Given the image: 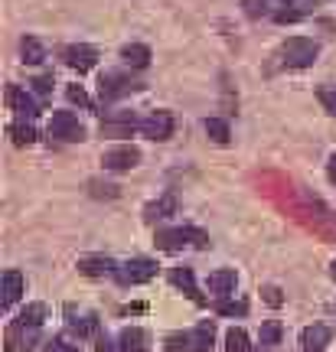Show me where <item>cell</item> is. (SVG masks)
<instances>
[{"label":"cell","instance_id":"cell-1","mask_svg":"<svg viewBox=\"0 0 336 352\" xmlns=\"http://www.w3.org/2000/svg\"><path fill=\"white\" fill-rule=\"evenodd\" d=\"M154 245H157L160 252H180L183 245H196V248H206V245H209V239H206V232H200V228L183 226V228H163V232H157Z\"/></svg>","mask_w":336,"mask_h":352},{"label":"cell","instance_id":"cell-2","mask_svg":"<svg viewBox=\"0 0 336 352\" xmlns=\"http://www.w3.org/2000/svg\"><path fill=\"white\" fill-rule=\"evenodd\" d=\"M320 56V46L313 39H304V36H291L281 46V63L287 69H304V65H313Z\"/></svg>","mask_w":336,"mask_h":352},{"label":"cell","instance_id":"cell-3","mask_svg":"<svg viewBox=\"0 0 336 352\" xmlns=\"http://www.w3.org/2000/svg\"><path fill=\"white\" fill-rule=\"evenodd\" d=\"M154 274H157V261H150V258H131L125 267H118V280H121L125 287L144 284V280H150Z\"/></svg>","mask_w":336,"mask_h":352},{"label":"cell","instance_id":"cell-4","mask_svg":"<svg viewBox=\"0 0 336 352\" xmlns=\"http://www.w3.org/2000/svg\"><path fill=\"white\" fill-rule=\"evenodd\" d=\"M137 160H140V151L131 147V144L112 147V151H105V157H101L105 170H112V173H127V170H134Z\"/></svg>","mask_w":336,"mask_h":352},{"label":"cell","instance_id":"cell-5","mask_svg":"<svg viewBox=\"0 0 336 352\" xmlns=\"http://www.w3.org/2000/svg\"><path fill=\"white\" fill-rule=\"evenodd\" d=\"M50 134L59 140H72L75 144V140H85V127L78 124V118H75L72 111H59V114H52Z\"/></svg>","mask_w":336,"mask_h":352},{"label":"cell","instance_id":"cell-6","mask_svg":"<svg viewBox=\"0 0 336 352\" xmlns=\"http://www.w3.org/2000/svg\"><path fill=\"white\" fill-rule=\"evenodd\" d=\"M140 131H144L150 140L174 138V114H170V111H154L147 121H140Z\"/></svg>","mask_w":336,"mask_h":352},{"label":"cell","instance_id":"cell-7","mask_svg":"<svg viewBox=\"0 0 336 352\" xmlns=\"http://www.w3.org/2000/svg\"><path fill=\"white\" fill-rule=\"evenodd\" d=\"M63 59L69 69H78V72H92L98 65V52L92 46H65L63 50Z\"/></svg>","mask_w":336,"mask_h":352},{"label":"cell","instance_id":"cell-8","mask_svg":"<svg viewBox=\"0 0 336 352\" xmlns=\"http://www.w3.org/2000/svg\"><path fill=\"white\" fill-rule=\"evenodd\" d=\"M330 340H333V329L317 323V327H307L300 333V349L304 352H324L326 346H330Z\"/></svg>","mask_w":336,"mask_h":352},{"label":"cell","instance_id":"cell-9","mask_svg":"<svg viewBox=\"0 0 336 352\" xmlns=\"http://www.w3.org/2000/svg\"><path fill=\"white\" fill-rule=\"evenodd\" d=\"M36 340H39V329H33V327H20V323H13L10 329H7V349L10 352H20V349H33L36 346Z\"/></svg>","mask_w":336,"mask_h":352},{"label":"cell","instance_id":"cell-10","mask_svg":"<svg viewBox=\"0 0 336 352\" xmlns=\"http://www.w3.org/2000/svg\"><path fill=\"white\" fill-rule=\"evenodd\" d=\"M7 104H10L13 111H20L23 118H36L39 114V101L30 95V91H23V88L10 85L7 88Z\"/></svg>","mask_w":336,"mask_h":352},{"label":"cell","instance_id":"cell-11","mask_svg":"<svg viewBox=\"0 0 336 352\" xmlns=\"http://www.w3.org/2000/svg\"><path fill=\"white\" fill-rule=\"evenodd\" d=\"M98 85H101V98H121V95H127V91H137L140 82H131V78H125V76L108 72V76H101Z\"/></svg>","mask_w":336,"mask_h":352},{"label":"cell","instance_id":"cell-12","mask_svg":"<svg viewBox=\"0 0 336 352\" xmlns=\"http://www.w3.org/2000/svg\"><path fill=\"white\" fill-rule=\"evenodd\" d=\"M78 271L85 277H105L118 274V264L112 258H101V254H88V258H78Z\"/></svg>","mask_w":336,"mask_h":352},{"label":"cell","instance_id":"cell-13","mask_svg":"<svg viewBox=\"0 0 336 352\" xmlns=\"http://www.w3.org/2000/svg\"><path fill=\"white\" fill-rule=\"evenodd\" d=\"M118 346H121V352H147V346H150L147 329H140V327L121 329V336H118Z\"/></svg>","mask_w":336,"mask_h":352},{"label":"cell","instance_id":"cell-14","mask_svg":"<svg viewBox=\"0 0 336 352\" xmlns=\"http://www.w3.org/2000/svg\"><path fill=\"white\" fill-rule=\"evenodd\" d=\"M235 284H238V277H235L232 267H219V271H212L209 274V290L216 294V297H222V300L235 290Z\"/></svg>","mask_w":336,"mask_h":352},{"label":"cell","instance_id":"cell-15","mask_svg":"<svg viewBox=\"0 0 336 352\" xmlns=\"http://www.w3.org/2000/svg\"><path fill=\"white\" fill-rule=\"evenodd\" d=\"M20 297H23V274H20V271H7V274H3V300H0L3 310H10Z\"/></svg>","mask_w":336,"mask_h":352},{"label":"cell","instance_id":"cell-16","mask_svg":"<svg viewBox=\"0 0 336 352\" xmlns=\"http://www.w3.org/2000/svg\"><path fill=\"white\" fill-rule=\"evenodd\" d=\"M212 340H216V323H212V320H202L200 327L189 333V346L196 352H209Z\"/></svg>","mask_w":336,"mask_h":352},{"label":"cell","instance_id":"cell-17","mask_svg":"<svg viewBox=\"0 0 336 352\" xmlns=\"http://www.w3.org/2000/svg\"><path fill=\"white\" fill-rule=\"evenodd\" d=\"M121 59H125L127 65H134V69H147L150 50H147V46H140V43H131V46H125V50H121Z\"/></svg>","mask_w":336,"mask_h":352},{"label":"cell","instance_id":"cell-18","mask_svg":"<svg viewBox=\"0 0 336 352\" xmlns=\"http://www.w3.org/2000/svg\"><path fill=\"white\" fill-rule=\"evenodd\" d=\"M170 280H174L176 287L187 290V294H189V297H193L196 303H202V297L196 294V280H193V271H189V267H174V271H170Z\"/></svg>","mask_w":336,"mask_h":352},{"label":"cell","instance_id":"cell-19","mask_svg":"<svg viewBox=\"0 0 336 352\" xmlns=\"http://www.w3.org/2000/svg\"><path fill=\"white\" fill-rule=\"evenodd\" d=\"M144 212H147L150 222H154V219H167V215H174V212H176V199L170 196V192H167V196H160L157 202H150Z\"/></svg>","mask_w":336,"mask_h":352},{"label":"cell","instance_id":"cell-20","mask_svg":"<svg viewBox=\"0 0 336 352\" xmlns=\"http://www.w3.org/2000/svg\"><path fill=\"white\" fill-rule=\"evenodd\" d=\"M43 320H46V303H30V307H23V314H20V327H33L39 329L43 327Z\"/></svg>","mask_w":336,"mask_h":352},{"label":"cell","instance_id":"cell-21","mask_svg":"<svg viewBox=\"0 0 336 352\" xmlns=\"http://www.w3.org/2000/svg\"><path fill=\"white\" fill-rule=\"evenodd\" d=\"M20 52H23V63H30V65H39L43 59H46V50H43V46H39V39H33V36H23Z\"/></svg>","mask_w":336,"mask_h":352},{"label":"cell","instance_id":"cell-22","mask_svg":"<svg viewBox=\"0 0 336 352\" xmlns=\"http://www.w3.org/2000/svg\"><path fill=\"white\" fill-rule=\"evenodd\" d=\"M69 329H72L75 336H78V340H85V336H95V333H98V316H82V320H69Z\"/></svg>","mask_w":336,"mask_h":352},{"label":"cell","instance_id":"cell-23","mask_svg":"<svg viewBox=\"0 0 336 352\" xmlns=\"http://www.w3.org/2000/svg\"><path fill=\"white\" fill-rule=\"evenodd\" d=\"M225 352H251V342H249V333L245 329H229L225 333Z\"/></svg>","mask_w":336,"mask_h":352},{"label":"cell","instance_id":"cell-24","mask_svg":"<svg viewBox=\"0 0 336 352\" xmlns=\"http://www.w3.org/2000/svg\"><path fill=\"white\" fill-rule=\"evenodd\" d=\"M206 134H209L216 144H229V124H225L222 118H206Z\"/></svg>","mask_w":336,"mask_h":352},{"label":"cell","instance_id":"cell-25","mask_svg":"<svg viewBox=\"0 0 336 352\" xmlns=\"http://www.w3.org/2000/svg\"><path fill=\"white\" fill-rule=\"evenodd\" d=\"M281 336H284V329H281V323H277V320L262 323V346H277V342H281Z\"/></svg>","mask_w":336,"mask_h":352},{"label":"cell","instance_id":"cell-26","mask_svg":"<svg viewBox=\"0 0 336 352\" xmlns=\"http://www.w3.org/2000/svg\"><path fill=\"white\" fill-rule=\"evenodd\" d=\"M163 346H167V352H187V349H193V346H189V333H170V336L163 340Z\"/></svg>","mask_w":336,"mask_h":352},{"label":"cell","instance_id":"cell-27","mask_svg":"<svg viewBox=\"0 0 336 352\" xmlns=\"http://www.w3.org/2000/svg\"><path fill=\"white\" fill-rule=\"evenodd\" d=\"M10 138H13V144H20V147H23V144H33V140H36V131H33L30 124H13Z\"/></svg>","mask_w":336,"mask_h":352},{"label":"cell","instance_id":"cell-28","mask_svg":"<svg viewBox=\"0 0 336 352\" xmlns=\"http://www.w3.org/2000/svg\"><path fill=\"white\" fill-rule=\"evenodd\" d=\"M219 314L222 316H245L249 314V303L245 300H219Z\"/></svg>","mask_w":336,"mask_h":352},{"label":"cell","instance_id":"cell-29","mask_svg":"<svg viewBox=\"0 0 336 352\" xmlns=\"http://www.w3.org/2000/svg\"><path fill=\"white\" fill-rule=\"evenodd\" d=\"M69 101L78 104V108H92V98L85 95V88L82 85H69Z\"/></svg>","mask_w":336,"mask_h":352},{"label":"cell","instance_id":"cell-30","mask_svg":"<svg viewBox=\"0 0 336 352\" xmlns=\"http://www.w3.org/2000/svg\"><path fill=\"white\" fill-rule=\"evenodd\" d=\"M262 297L268 307H281V303H284V294H281V287H274V284H268V287L262 290Z\"/></svg>","mask_w":336,"mask_h":352},{"label":"cell","instance_id":"cell-31","mask_svg":"<svg viewBox=\"0 0 336 352\" xmlns=\"http://www.w3.org/2000/svg\"><path fill=\"white\" fill-rule=\"evenodd\" d=\"M320 101L330 114H336V88H320Z\"/></svg>","mask_w":336,"mask_h":352},{"label":"cell","instance_id":"cell-32","mask_svg":"<svg viewBox=\"0 0 336 352\" xmlns=\"http://www.w3.org/2000/svg\"><path fill=\"white\" fill-rule=\"evenodd\" d=\"M245 13H249V16H262V13H268V0H245Z\"/></svg>","mask_w":336,"mask_h":352},{"label":"cell","instance_id":"cell-33","mask_svg":"<svg viewBox=\"0 0 336 352\" xmlns=\"http://www.w3.org/2000/svg\"><path fill=\"white\" fill-rule=\"evenodd\" d=\"M92 192H95V196H108V199H112V196H118V186H114V183H105V186H101V183H92Z\"/></svg>","mask_w":336,"mask_h":352},{"label":"cell","instance_id":"cell-34","mask_svg":"<svg viewBox=\"0 0 336 352\" xmlns=\"http://www.w3.org/2000/svg\"><path fill=\"white\" fill-rule=\"evenodd\" d=\"M46 352H82L78 346H69L65 340H52L50 346H46Z\"/></svg>","mask_w":336,"mask_h":352},{"label":"cell","instance_id":"cell-35","mask_svg":"<svg viewBox=\"0 0 336 352\" xmlns=\"http://www.w3.org/2000/svg\"><path fill=\"white\" fill-rule=\"evenodd\" d=\"M33 88H36V95H50V91H52V78L50 76L36 78V82H33Z\"/></svg>","mask_w":336,"mask_h":352},{"label":"cell","instance_id":"cell-36","mask_svg":"<svg viewBox=\"0 0 336 352\" xmlns=\"http://www.w3.org/2000/svg\"><path fill=\"white\" fill-rule=\"evenodd\" d=\"M294 20H300L297 10H281L277 13V23H294Z\"/></svg>","mask_w":336,"mask_h":352},{"label":"cell","instance_id":"cell-37","mask_svg":"<svg viewBox=\"0 0 336 352\" xmlns=\"http://www.w3.org/2000/svg\"><path fill=\"white\" fill-rule=\"evenodd\" d=\"M95 352H121V349H114L112 340H98V349H95Z\"/></svg>","mask_w":336,"mask_h":352},{"label":"cell","instance_id":"cell-38","mask_svg":"<svg viewBox=\"0 0 336 352\" xmlns=\"http://www.w3.org/2000/svg\"><path fill=\"white\" fill-rule=\"evenodd\" d=\"M330 179H333V183H336V153H333V157H330Z\"/></svg>","mask_w":336,"mask_h":352},{"label":"cell","instance_id":"cell-39","mask_svg":"<svg viewBox=\"0 0 336 352\" xmlns=\"http://www.w3.org/2000/svg\"><path fill=\"white\" fill-rule=\"evenodd\" d=\"M330 277H333V280H336V261L330 264Z\"/></svg>","mask_w":336,"mask_h":352}]
</instances>
